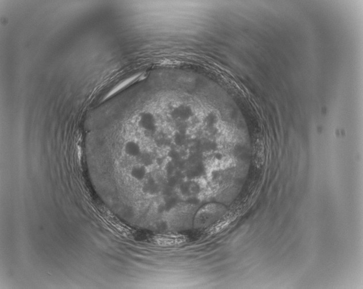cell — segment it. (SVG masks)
Returning <instances> with one entry per match:
<instances>
[{
    "label": "cell",
    "instance_id": "cell-1",
    "mask_svg": "<svg viewBox=\"0 0 363 289\" xmlns=\"http://www.w3.org/2000/svg\"><path fill=\"white\" fill-rule=\"evenodd\" d=\"M145 77V73L141 72L137 73V74L126 79V80H124L123 82L120 83L119 84H118L117 85H116V86L114 87L113 89H111V90H110L109 93H108L106 95V97L104 98L103 101L108 99V98L112 96V95H113L114 94L117 93V92H119L120 90H123V88L128 86V85L130 84H132V83L136 82L138 80H142V79H144Z\"/></svg>",
    "mask_w": 363,
    "mask_h": 289
}]
</instances>
